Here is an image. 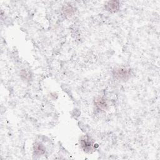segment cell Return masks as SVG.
Here are the masks:
<instances>
[{
  "instance_id": "7a4b0ae2",
  "label": "cell",
  "mask_w": 160,
  "mask_h": 160,
  "mask_svg": "<svg viewBox=\"0 0 160 160\" xmlns=\"http://www.w3.org/2000/svg\"><path fill=\"white\" fill-rule=\"evenodd\" d=\"M81 145L83 149L87 152L92 150L93 144L88 136H84L81 139Z\"/></svg>"
},
{
  "instance_id": "6da1fadb",
  "label": "cell",
  "mask_w": 160,
  "mask_h": 160,
  "mask_svg": "<svg viewBox=\"0 0 160 160\" xmlns=\"http://www.w3.org/2000/svg\"><path fill=\"white\" fill-rule=\"evenodd\" d=\"M130 75L129 69L125 68H118L113 71V76L119 80H126Z\"/></svg>"
},
{
  "instance_id": "5b68a950",
  "label": "cell",
  "mask_w": 160,
  "mask_h": 160,
  "mask_svg": "<svg viewBox=\"0 0 160 160\" xmlns=\"http://www.w3.org/2000/svg\"><path fill=\"white\" fill-rule=\"evenodd\" d=\"M34 153L37 156L42 155L45 152V148L39 142H36L33 146Z\"/></svg>"
},
{
  "instance_id": "8992f818",
  "label": "cell",
  "mask_w": 160,
  "mask_h": 160,
  "mask_svg": "<svg viewBox=\"0 0 160 160\" xmlns=\"http://www.w3.org/2000/svg\"><path fill=\"white\" fill-rule=\"evenodd\" d=\"M73 11V9H72V8L71 6H68L65 8L64 9V12H68V14H71V12Z\"/></svg>"
},
{
  "instance_id": "3957f363",
  "label": "cell",
  "mask_w": 160,
  "mask_h": 160,
  "mask_svg": "<svg viewBox=\"0 0 160 160\" xmlns=\"http://www.w3.org/2000/svg\"><path fill=\"white\" fill-rule=\"evenodd\" d=\"M119 3L117 1H109L105 5V8L106 10L112 12H116L119 9Z\"/></svg>"
},
{
  "instance_id": "277c9868",
  "label": "cell",
  "mask_w": 160,
  "mask_h": 160,
  "mask_svg": "<svg viewBox=\"0 0 160 160\" xmlns=\"http://www.w3.org/2000/svg\"><path fill=\"white\" fill-rule=\"evenodd\" d=\"M96 106L100 110H106L108 108V104L105 99L102 98H98L95 100Z\"/></svg>"
}]
</instances>
